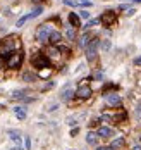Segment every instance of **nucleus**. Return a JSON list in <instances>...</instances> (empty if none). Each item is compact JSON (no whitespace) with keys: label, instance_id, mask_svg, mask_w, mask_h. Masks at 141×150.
<instances>
[{"label":"nucleus","instance_id":"nucleus-1","mask_svg":"<svg viewBox=\"0 0 141 150\" xmlns=\"http://www.w3.org/2000/svg\"><path fill=\"white\" fill-rule=\"evenodd\" d=\"M12 52H16V38L0 40V57H9Z\"/></svg>","mask_w":141,"mask_h":150},{"label":"nucleus","instance_id":"nucleus-2","mask_svg":"<svg viewBox=\"0 0 141 150\" xmlns=\"http://www.w3.org/2000/svg\"><path fill=\"white\" fill-rule=\"evenodd\" d=\"M50 35H52V24H41L40 28H38V31H36V40L40 41V43H45V41H48L50 40Z\"/></svg>","mask_w":141,"mask_h":150},{"label":"nucleus","instance_id":"nucleus-3","mask_svg":"<svg viewBox=\"0 0 141 150\" xmlns=\"http://www.w3.org/2000/svg\"><path fill=\"white\" fill-rule=\"evenodd\" d=\"M21 62H22V52L21 50H16V52H12L10 55L7 57V67H10V69L19 67Z\"/></svg>","mask_w":141,"mask_h":150},{"label":"nucleus","instance_id":"nucleus-4","mask_svg":"<svg viewBox=\"0 0 141 150\" xmlns=\"http://www.w3.org/2000/svg\"><path fill=\"white\" fill-rule=\"evenodd\" d=\"M98 45H100V40L98 38H91V41L86 47V59L88 60H93L96 57V50H98Z\"/></svg>","mask_w":141,"mask_h":150},{"label":"nucleus","instance_id":"nucleus-5","mask_svg":"<svg viewBox=\"0 0 141 150\" xmlns=\"http://www.w3.org/2000/svg\"><path fill=\"white\" fill-rule=\"evenodd\" d=\"M33 66H35L36 69H43V67H48V64H50V60H48V57L43 55V54H36L33 57Z\"/></svg>","mask_w":141,"mask_h":150},{"label":"nucleus","instance_id":"nucleus-6","mask_svg":"<svg viewBox=\"0 0 141 150\" xmlns=\"http://www.w3.org/2000/svg\"><path fill=\"white\" fill-rule=\"evenodd\" d=\"M115 19H117V16H115V12H114V11H107V12L102 14L100 21H102L105 26H110V24H114V22H115Z\"/></svg>","mask_w":141,"mask_h":150},{"label":"nucleus","instance_id":"nucleus-7","mask_svg":"<svg viewBox=\"0 0 141 150\" xmlns=\"http://www.w3.org/2000/svg\"><path fill=\"white\" fill-rule=\"evenodd\" d=\"M103 97H105V100H107L108 105H112V107L121 105V97H119L117 93H105Z\"/></svg>","mask_w":141,"mask_h":150},{"label":"nucleus","instance_id":"nucleus-8","mask_svg":"<svg viewBox=\"0 0 141 150\" xmlns=\"http://www.w3.org/2000/svg\"><path fill=\"white\" fill-rule=\"evenodd\" d=\"M76 97H79V98H89V97H91V88L86 86V85H81V86L76 90Z\"/></svg>","mask_w":141,"mask_h":150},{"label":"nucleus","instance_id":"nucleus-9","mask_svg":"<svg viewBox=\"0 0 141 150\" xmlns=\"http://www.w3.org/2000/svg\"><path fill=\"white\" fill-rule=\"evenodd\" d=\"M72 95H74V92H72L70 85H66V88H64V90H62V93H60V98H62L64 102H67V100L72 98Z\"/></svg>","mask_w":141,"mask_h":150},{"label":"nucleus","instance_id":"nucleus-10","mask_svg":"<svg viewBox=\"0 0 141 150\" xmlns=\"http://www.w3.org/2000/svg\"><path fill=\"white\" fill-rule=\"evenodd\" d=\"M69 22H70L72 28H79V26H81V18H79V14L70 12L69 14Z\"/></svg>","mask_w":141,"mask_h":150},{"label":"nucleus","instance_id":"nucleus-11","mask_svg":"<svg viewBox=\"0 0 141 150\" xmlns=\"http://www.w3.org/2000/svg\"><path fill=\"white\" fill-rule=\"evenodd\" d=\"M98 133H93V131H89L88 135H86V142H88V145H93V147H96L98 145Z\"/></svg>","mask_w":141,"mask_h":150},{"label":"nucleus","instance_id":"nucleus-12","mask_svg":"<svg viewBox=\"0 0 141 150\" xmlns=\"http://www.w3.org/2000/svg\"><path fill=\"white\" fill-rule=\"evenodd\" d=\"M98 136H102V138H108V136H112L114 135V130L112 128H108V126H102V128H98Z\"/></svg>","mask_w":141,"mask_h":150},{"label":"nucleus","instance_id":"nucleus-13","mask_svg":"<svg viewBox=\"0 0 141 150\" xmlns=\"http://www.w3.org/2000/svg\"><path fill=\"white\" fill-rule=\"evenodd\" d=\"M12 111H14V114H16V117H17V119H26V107L17 105V107H14Z\"/></svg>","mask_w":141,"mask_h":150},{"label":"nucleus","instance_id":"nucleus-14","mask_svg":"<svg viewBox=\"0 0 141 150\" xmlns=\"http://www.w3.org/2000/svg\"><path fill=\"white\" fill-rule=\"evenodd\" d=\"M9 136H10V140L12 142H16L17 145H21V142H22V138H21V135H19V131H16V130H9Z\"/></svg>","mask_w":141,"mask_h":150},{"label":"nucleus","instance_id":"nucleus-15","mask_svg":"<svg viewBox=\"0 0 141 150\" xmlns=\"http://www.w3.org/2000/svg\"><path fill=\"white\" fill-rule=\"evenodd\" d=\"M60 40H62V33L60 31H52V35H50V43H53V45H57V43H60Z\"/></svg>","mask_w":141,"mask_h":150},{"label":"nucleus","instance_id":"nucleus-16","mask_svg":"<svg viewBox=\"0 0 141 150\" xmlns=\"http://www.w3.org/2000/svg\"><path fill=\"white\" fill-rule=\"evenodd\" d=\"M31 19H33V16H31V14H26V16H22L21 19H17L16 26H17V28H22V26H24V24H26L28 21H31Z\"/></svg>","mask_w":141,"mask_h":150},{"label":"nucleus","instance_id":"nucleus-17","mask_svg":"<svg viewBox=\"0 0 141 150\" xmlns=\"http://www.w3.org/2000/svg\"><path fill=\"white\" fill-rule=\"evenodd\" d=\"M66 36H67V40H70V41L76 40V29H74L72 26H69V28L66 29Z\"/></svg>","mask_w":141,"mask_h":150},{"label":"nucleus","instance_id":"nucleus-18","mask_svg":"<svg viewBox=\"0 0 141 150\" xmlns=\"http://www.w3.org/2000/svg\"><path fill=\"white\" fill-rule=\"evenodd\" d=\"M89 41H91V40H89V35H88V33H84L83 36L79 38V41H77V43H79V47H88Z\"/></svg>","mask_w":141,"mask_h":150},{"label":"nucleus","instance_id":"nucleus-19","mask_svg":"<svg viewBox=\"0 0 141 150\" xmlns=\"http://www.w3.org/2000/svg\"><path fill=\"white\" fill-rule=\"evenodd\" d=\"M122 145H124V138L122 136H119V138H115V140L112 142L110 147H112V149H119V147H122Z\"/></svg>","mask_w":141,"mask_h":150},{"label":"nucleus","instance_id":"nucleus-20","mask_svg":"<svg viewBox=\"0 0 141 150\" xmlns=\"http://www.w3.org/2000/svg\"><path fill=\"white\" fill-rule=\"evenodd\" d=\"M100 47H102L103 52H108L110 47H112V43H110V40H103V41H100Z\"/></svg>","mask_w":141,"mask_h":150},{"label":"nucleus","instance_id":"nucleus-21","mask_svg":"<svg viewBox=\"0 0 141 150\" xmlns=\"http://www.w3.org/2000/svg\"><path fill=\"white\" fill-rule=\"evenodd\" d=\"M59 54H60V50L57 47H50L48 48V57H59Z\"/></svg>","mask_w":141,"mask_h":150},{"label":"nucleus","instance_id":"nucleus-22","mask_svg":"<svg viewBox=\"0 0 141 150\" xmlns=\"http://www.w3.org/2000/svg\"><path fill=\"white\" fill-rule=\"evenodd\" d=\"M100 22V19H89L88 22H86V26H84V29H89V28H93V26H96Z\"/></svg>","mask_w":141,"mask_h":150},{"label":"nucleus","instance_id":"nucleus-23","mask_svg":"<svg viewBox=\"0 0 141 150\" xmlns=\"http://www.w3.org/2000/svg\"><path fill=\"white\" fill-rule=\"evenodd\" d=\"M35 78L36 76L31 74V73H24V74H22V79H24V81H35Z\"/></svg>","mask_w":141,"mask_h":150},{"label":"nucleus","instance_id":"nucleus-24","mask_svg":"<svg viewBox=\"0 0 141 150\" xmlns=\"http://www.w3.org/2000/svg\"><path fill=\"white\" fill-rule=\"evenodd\" d=\"M64 4L70 5V7H76V5H79V0H64Z\"/></svg>","mask_w":141,"mask_h":150},{"label":"nucleus","instance_id":"nucleus-25","mask_svg":"<svg viewBox=\"0 0 141 150\" xmlns=\"http://www.w3.org/2000/svg\"><path fill=\"white\" fill-rule=\"evenodd\" d=\"M41 12H43V7H36L35 11L31 12V16H33V18H38V16H40Z\"/></svg>","mask_w":141,"mask_h":150},{"label":"nucleus","instance_id":"nucleus-26","mask_svg":"<svg viewBox=\"0 0 141 150\" xmlns=\"http://www.w3.org/2000/svg\"><path fill=\"white\" fill-rule=\"evenodd\" d=\"M79 18H81V19H89V12L86 11V9H84V11H81V12H79Z\"/></svg>","mask_w":141,"mask_h":150},{"label":"nucleus","instance_id":"nucleus-27","mask_svg":"<svg viewBox=\"0 0 141 150\" xmlns=\"http://www.w3.org/2000/svg\"><path fill=\"white\" fill-rule=\"evenodd\" d=\"M24 145H26V150L31 149V138H29V136H26V138H24Z\"/></svg>","mask_w":141,"mask_h":150},{"label":"nucleus","instance_id":"nucleus-28","mask_svg":"<svg viewBox=\"0 0 141 150\" xmlns=\"http://www.w3.org/2000/svg\"><path fill=\"white\" fill-rule=\"evenodd\" d=\"M79 5L81 7H91V2L89 0H79Z\"/></svg>","mask_w":141,"mask_h":150},{"label":"nucleus","instance_id":"nucleus-29","mask_svg":"<svg viewBox=\"0 0 141 150\" xmlns=\"http://www.w3.org/2000/svg\"><path fill=\"white\" fill-rule=\"evenodd\" d=\"M134 117H136V119H141V104L138 105V107H136V112H134Z\"/></svg>","mask_w":141,"mask_h":150},{"label":"nucleus","instance_id":"nucleus-30","mask_svg":"<svg viewBox=\"0 0 141 150\" xmlns=\"http://www.w3.org/2000/svg\"><path fill=\"white\" fill-rule=\"evenodd\" d=\"M48 74H50V69H43V71L40 73V76H41V78H47Z\"/></svg>","mask_w":141,"mask_h":150},{"label":"nucleus","instance_id":"nucleus-31","mask_svg":"<svg viewBox=\"0 0 141 150\" xmlns=\"http://www.w3.org/2000/svg\"><path fill=\"white\" fill-rule=\"evenodd\" d=\"M79 133V128H74V130H70V136H76Z\"/></svg>","mask_w":141,"mask_h":150},{"label":"nucleus","instance_id":"nucleus-32","mask_svg":"<svg viewBox=\"0 0 141 150\" xmlns=\"http://www.w3.org/2000/svg\"><path fill=\"white\" fill-rule=\"evenodd\" d=\"M134 12H136V11H134V9H127V11H126V16H133V14H134Z\"/></svg>","mask_w":141,"mask_h":150},{"label":"nucleus","instance_id":"nucleus-33","mask_svg":"<svg viewBox=\"0 0 141 150\" xmlns=\"http://www.w3.org/2000/svg\"><path fill=\"white\" fill-rule=\"evenodd\" d=\"M134 66H141V57H136L134 59Z\"/></svg>","mask_w":141,"mask_h":150},{"label":"nucleus","instance_id":"nucleus-34","mask_svg":"<svg viewBox=\"0 0 141 150\" xmlns=\"http://www.w3.org/2000/svg\"><path fill=\"white\" fill-rule=\"evenodd\" d=\"M96 150H115V149H112V147H98Z\"/></svg>","mask_w":141,"mask_h":150},{"label":"nucleus","instance_id":"nucleus-35","mask_svg":"<svg viewBox=\"0 0 141 150\" xmlns=\"http://www.w3.org/2000/svg\"><path fill=\"white\" fill-rule=\"evenodd\" d=\"M102 78H103L102 73H96V74H95V79H102Z\"/></svg>","mask_w":141,"mask_h":150},{"label":"nucleus","instance_id":"nucleus-36","mask_svg":"<svg viewBox=\"0 0 141 150\" xmlns=\"http://www.w3.org/2000/svg\"><path fill=\"white\" fill-rule=\"evenodd\" d=\"M57 107H59V105H57V104H53V105H50V109H48V111H57Z\"/></svg>","mask_w":141,"mask_h":150},{"label":"nucleus","instance_id":"nucleus-37","mask_svg":"<svg viewBox=\"0 0 141 150\" xmlns=\"http://www.w3.org/2000/svg\"><path fill=\"white\" fill-rule=\"evenodd\" d=\"M10 150H22V147H21V145H17V147H12Z\"/></svg>","mask_w":141,"mask_h":150},{"label":"nucleus","instance_id":"nucleus-38","mask_svg":"<svg viewBox=\"0 0 141 150\" xmlns=\"http://www.w3.org/2000/svg\"><path fill=\"white\" fill-rule=\"evenodd\" d=\"M3 67V57H0V69Z\"/></svg>","mask_w":141,"mask_h":150},{"label":"nucleus","instance_id":"nucleus-39","mask_svg":"<svg viewBox=\"0 0 141 150\" xmlns=\"http://www.w3.org/2000/svg\"><path fill=\"white\" fill-rule=\"evenodd\" d=\"M133 150H141V145H134V147H133Z\"/></svg>","mask_w":141,"mask_h":150},{"label":"nucleus","instance_id":"nucleus-40","mask_svg":"<svg viewBox=\"0 0 141 150\" xmlns=\"http://www.w3.org/2000/svg\"><path fill=\"white\" fill-rule=\"evenodd\" d=\"M131 2H136V4H141V0H131Z\"/></svg>","mask_w":141,"mask_h":150},{"label":"nucleus","instance_id":"nucleus-41","mask_svg":"<svg viewBox=\"0 0 141 150\" xmlns=\"http://www.w3.org/2000/svg\"><path fill=\"white\" fill-rule=\"evenodd\" d=\"M33 2H41V0H33Z\"/></svg>","mask_w":141,"mask_h":150}]
</instances>
